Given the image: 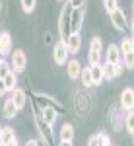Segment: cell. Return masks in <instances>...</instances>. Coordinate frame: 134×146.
Masks as SVG:
<instances>
[{"label":"cell","instance_id":"cell-27","mask_svg":"<svg viewBox=\"0 0 134 146\" xmlns=\"http://www.w3.org/2000/svg\"><path fill=\"white\" fill-rule=\"evenodd\" d=\"M86 2L88 0H66V4L72 10H86Z\"/></svg>","mask_w":134,"mask_h":146},{"label":"cell","instance_id":"cell-32","mask_svg":"<svg viewBox=\"0 0 134 146\" xmlns=\"http://www.w3.org/2000/svg\"><path fill=\"white\" fill-rule=\"evenodd\" d=\"M99 140H101V146H111V136L107 133H99Z\"/></svg>","mask_w":134,"mask_h":146},{"label":"cell","instance_id":"cell-44","mask_svg":"<svg viewBox=\"0 0 134 146\" xmlns=\"http://www.w3.org/2000/svg\"><path fill=\"white\" fill-rule=\"evenodd\" d=\"M132 111H134V107H132Z\"/></svg>","mask_w":134,"mask_h":146},{"label":"cell","instance_id":"cell-15","mask_svg":"<svg viewBox=\"0 0 134 146\" xmlns=\"http://www.w3.org/2000/svg\"><path fill=\"white\" fill-rule=\"evenodd\" d=\"M89 74H91V82H93V86H99L101 82L105 80V74H103V62L89 66Z\"/></svg>","mask_w":134,"mask_h":146},{"label":"cell","instance_id":"cell-3","mask_svg":"<svg viewBox=\"0 0 134 146\" xmlns=\"http://www.w3.org/2000/svg\"><path fill=\"white\" fill-rule=\"evenodd\" d=\"M53 60H55L56 66H62V64H66L68 60H70V53H68L66 43H64L62 39L56 41L55 47H53Z\"/></svg>","mask_w":134,"mask_h":146},{"label":"cell","instance_id":"cell-5","mask_svg":"<svg viewBox=\"0 0 134 146\" xmlns=\"http://www.w3.org/2000/svg\"><path fill=\"white\" fill-rule=\"evenodd\" d=\"M109 20L113 22L115 29H119V31H126V29H128V20H126V14H124L121 8H117L115 12H111V14H109Z\"/></svg>","mask_w":134,"mask_h":146},{"label":"cell","instance_id":"cell-21","mask_svg":"<svg viewBox=\"0 0 134 146\" xmlns=\"http://www.w3.org/2000/svg\"><path fill=\"white\" fill-rule=\"evenodd\" d=\"M80 84L84 86V88H91L93 86V82H91V74H89V66L82 68V74H80Z\"/></svg>","mask_w":134,"mask_h":146},{"label":"cell","instance_id":"cell-10","mask_svg":"<svg viewBox=\"0 0 134 146\" xmlns=\"http://www.w3.org/2000/svg\"><path fill=\"white\" fill-rule=\"evenodd\" d=\"M134 107V88H124L121 94V109L132 111Z\"/></svg>","mask_w":134,"mask_h":146},{"label":"cell","instance_id":"cell-26","mask_svg":"<svg viewBox=\"0 0 134 146\" xmlns=\"http://www.w3.org/2000/svg\"><path fill=\"white\" fill-rule=\"evenodd\" d=\"M119 49H121V53H123V55L132 53V41H130V37H124L123 41H121V45H119Z\"/></svg>","mask_w":134,"mask_h":146},{"label":"cell","instance_id":"cell-16","mask_svg":"<svg viewBox=\"0 0 134 146\" xmlns=\"http://www.w3.org/2000/svg\"><path fill=\"white\" fill-rule=\"evenodd\" d=\"M35 98H37V101H39V107H45V105H51V107H56V109H60V107H62L55 98H51V96H47V94L37 92V94H35Z\"/></svg>","mask_w":134,"mask_h":146},{"label":"cell","instance_id":"cell-35","mask_svg":"<svg viewBox=\"0 0 134 146\" xmlns=\"http://www.w3.org/2000/svg\"><path fill=\"white\" fill-rule=\"evenodd\" d=\"M58 146H74L72 140H58Z\"/></svg>","mask_w":134,"mask_h":146},{"label":"cell","instance_id":"cell-31","mask_svg":"<svg viewBox=\"0 0 134 146\" xmlns=\"http://www.w3.org/2000/svg\"><path fill=\"white\" fill-rule=\"evenodd\" d=\"M88 146H101V140H99V133H95V135L89 136L88 140Z\"/></svg>","mask_w":134,"mask_h":146},{"label":"cell","instance_id":"cell-11","mask_svg":"<svg viewBox=\"0 0 134 146\" xmlns=\"http://www.w3.org/2000/svg\"><path fill=\"white\" fill-rule=\"evenodd\" d=\"M66 49L70 55H78L80 49H82V35L80 33H70V37H68L66 41Z\"/></svg>","mask_w":134,"mask_h":146},{"label":"cell","instance_id":"cell-24","mask_svg":"<svg viewBox=\"0 0 134 146\" xmlns=\"http://www.w3.org/2000/svg\"><path fill=\"white\" fill-rule=\"evenodd\" d=\"M20 4H22V10L25 12V14H31V12H35L37 0H20Z\"/></svg>","mask_w":134,"mask_h":146},{"label":"cell","instance_id":"cell-30","mask_svg":"<svg viewBox=\"0 0 134 146\" xmlns=\"http://www.w3.org/2000/svg\"><path fill=\"white\" fill-rule=\"evenodd\" d=\"M103 6H105V10L111 14V12H115L119 8V0H103Z\"/></svg>","mask_w":134,"mask_h":146},{"label":"cell","instance_id":"cell-19","mask_svg":"<svg viewBox=\"0 0 134 146\" xmlns=\"http://www.w3.org/2000/svg\"><path fill=\"white\" fill-rule=\"evenodd\" d=\"M18 136H16V133H14V129L12 127H2V135H0V144L6 146L10 144L12 140H16Z\"/></svg>","mask_w":134,"mask_h":146},{"label":"cell","instance_id":"cell-33","mask_svg":"<svg viewBox=\"0 0 134 146\" xmlns=\"http://www.w3.org/2000/svg\"><path fill=\"white\" fill-rule=\"evenodd\" d=\"M6 94H8V90H6V84H4V80L0 78V98H2V96H6Z\"/></svg>","mask_w":134,"mask_h":146},{"label":"cell","instance_id":"cell-7","mask_svg":"<svg viewBox=\"0 0 134 146\" xmlns=\"http://www.w3.org/2000/svg\"><path fill=\"white\" fill-rule=\"evenodd\" d=\"M84 12L86 10H72L70 14V31L72 33H80V29L84 25Z\"/></svg>","mask_w":134,"mask_h":146},{"label":"cell","instance_id":"cell-23","mask_svg":"<svg viewBox=\"0 0 134 146\" xmlns=\"http://www.w3.org/2000/svg\"><path fill=\"white\" fill-rule=\"evenodd\" d=\"M124 129L130 135L134 133V111H126V115H124Z\"/></svg>","mask_w":134,"mask_h":146},{"label":"cell","instance_id":"cell-9","mask_svg":"<svg viewBox=\"0 0 134 146\" xmlns=\"http://www.w3.org/2000/svg\"><path fill=\"white\" fill-rule=\"evenodd\" d=\"M105 62H111V64H117V62H123V53H121V49L119 45H111L107 47V53H105Z\"/></svg>","mask_w":134,"mask_h":146},{"label":"cell","instance_id":"cell-25","mask_svg":"<svg viewBox=\"0 0 134 146\" xmlns=\"http://www.w3.org/2000/svg\"><path fill=\"white\" fill-rule=\"evenodd\" d=\"M123 66L126 68V70H134V53L123 55Z\"/></svg>","mask_w":134,"mask_h":146},{"label":"cell","instance_id":"cell-28","mask_svg":"<svg viewBox=\"0 0 134 146\" xmlns=\"http://www.w3.org/2000/svg\"><path fill=\"white\" fill-rule=\"evenodd\" d=\"M101 62V55L99 53H93V51H88V66H93V64H99Z\"/></svg>","mask_w":134,"mask_h":146},{"label":"cell","instance_id":"cell-37","mask_svg":"<svg viewBox=\"0 0 134 146\" xmlns=\"http://www.w3.org/2000/svg\"><path fill=\"white\" fill-rule=\"evenodd\" d=\"M130 29H132V35H134V18H132V22H130Z\"/></svg>","mask_w":134,"mask_h":146},{"label":"cell","instance_id":"cell-29","mask_svg":"<svg viewBox=\"0 0 134 146\" xmlns=\"http://www.w3.org/2000/svg\"><path fill=\"white\" fill-rule=\"evenodd\" d=\"M10 72H12L10 62H8V60H2V62H0V78L4 80L6 76H8V74H10Z\"/></svg>","mask_w":134,"mask_h":146},{"label":"cell","instance_id":"cell-18","mask_svg":"<svg viewBox=\"0 0 134 146\" xmlns=\"http://www.w3.org/2000/svg\"><path fill=\"white\" fill-rule=\"evenodd\" d=\"M2 115L6 117V119H14L16 115H18V107H16V103L12 101V98L4 101V105H2Z\"/></svg>","mask_w":134,"mask_h":146},{"label":"cell","instance_id":"cell-14","mask_svg":"<svg viewBox=\"0 0 134 146\" xmlns=\"http://www.w3.org/2000/svg\"><path fill=\"white\" fill-rule=\"evenodd\" d=\"M12 101L16 103V107H18V111L20 109H23L25 105H27V94H25V90H22V88H16V90L12 92Z\"/></svg>","mask_w":134,"mask_h":146},{"label":"cell","instance_id":"cell-2","mask_svg":"<svg viewBox=\"0 0 134 146\" xmlns=\"http://www.w3.org/2000/svg\"><path fill=\"white\" fill-rule=\"evenodd\" d=\"M70 14H72V8L64 4L62 6V12H60V16H58V33L62 37V41H66L68 37H70Z\"/></svg>","mask_w":134,"mask_h":146},{"label":"cell","instance_id":"cell-43","mask_svg":"<svg viewBox=\"0 0 134 146\" xmlns=\"http://www.w3.org/2000/svg\"><path fill=\"white\" fill-rule=\"evenodd\" d=\"M132 12H134V2H132Z\"/></svg>","mask_w":134,"mask_h":146},{"label":"cell","instance_id":"cell-34","mask_svg":"<svg viewBox=\"0 0 134 146\" xmlns=\"http://www.w3.org/2000/svg\"><path fill=\"white\" fill-rule=\"evenodd\" d=\"M25 146H41V142H39V140H35V138H31V140H27V142H25Z\"/></svg>","mask_w":134,"mask_h":146},{"label":"cell","instance_id":"cell-22","mask_svg":"<svg viewBox=\"0 0 134 146\" xmlns=\"http://www.w3.org/2000/svg\"><path fill=\"white\" fill-rule=\"evenodd\" d=\"M89 51H93V53H103V41H101V37L97 35H93L91 39H89Z\"/></svg>","mask_w":134,"mask_h":146},{"label":"cell","instance_id":"cell-20","mask_svg":"<svg viewBox=\"0 0 134 146\" xmlns=\"http://www.w3.org/2000/svg\"><path fill=\"white\" fill-rule=\"evenodd\" d=\"M4 84H6V90H8V94H12V92L18 88V74H16V72L12 70L10 74H8V76L4 78Z\"/></svg>","mask_w":134,"mask_h":146},{"label":"cell","instance_id":"cell-4","mask_svg":"<svg viewBox=\"0 0 134 146\" xmlns=\"http://www.w3.org/2000/svg\"><path fill=\"white\" fill-rule=\"evenodd\" d=\"M8 62H10L12 70H14L16 74H20V72H23L25 66H27V56H25V53H23L22 49H16V51H12Z\"/></svg>","mask_w":134,"mask_h":146},{"label":"cell","instance_id":"cell-12","mask_svg":"<svg viewBox=\"0 0 134 146\" xmlns=\"http://www.w3.org/2000/svg\"><path fill=\"white\" fill-rule=\"evenodd\" d=\"M41 119H43L47 125H53L56 123V119H58V109L56 107H51V105H45L41 107Z\"/></svg>","mask_w":134,"mask_h":146},{"label":"cell","instance_id":"cell-13","mask_svg":"<svg viewBox=\"0 0 134 146\" xmlns=\"http://www.w3.org/2000/svg\"><path fill=\"white\" fill-rule=\"evenodd\" d=\"M0 51H2V55H4V56L12 55V51H14L12 35L8 33V31H0Z\"/></svg>","mask_w":134,"mask_h":146},{"label":"cell","instance_id":"cell-8","mask_svg":"<svg viewBox=\"0 0 134 146\" xmlns=\"http://www.w3.org/2000/svg\"><path fill=\"white\" fill-rule=\"evenodd\" d=\"M82 68H84V66H82V62H80L78 58H70V60L66 62V74H68V78L76 82V80L80 78V74H82Z\"/></svg>","mask_w":134,"mask_h":146},{"label":"cell","instance_id":"cell-6","mask_svg":"<svg viewBox=\"0 0 134 146\" xmlns=\"http://www.w3.org/2000/svg\"><path fill=\"white\" fill-rule=\"evenodd\" d=\"M123 72H124L123 62H117V64L103 62V74H105V80H115V78H119Z\"/></svg>","mask_w":134,"mask_h":146},{"label":"cell","instance_id":"cell-39","mask_svg":"<svg viewBox=\"0 0 134 146\" xmlns=\"http://www.w3.org/2000/svg\"><path fill=\"white\" fill-rule=\"evenodd\" d=\"M2 60H4V55H2V51H0V62H2Z\"/></svg>","mask_w":134,"mask_h":146},{"label":"cell","instance_id":"cell-40","mask_svg":"<svg viewBox=\"0 0 134 146\" xmlns=\"http://www.w3.org/2000/svg\"><path fill=\"white\" fill-rule=\"evenodd\" d=\"M56 2H62V4H64V2H66V0H56Z\"/></svg>","mask_w":134,"mask_h":146},{"label":"cell","instance_id":"cell-17","mask_svg":"<svg viewBox=\"0 0 134 146\" xmlns=\"http://www.w3.org/2000/svg\"><path fill=\"white\" fill-rule=\"evenodd\" d=\"M74 125L72 123H62V127L58 129V138L60 140H74Z\"/></svg>","mask_w":134,"mask_h":146},{"label":"cell","instance_id":"cell-42","mask_svg":"<svg viewBox=\"0 0 134 146\" xmlns=\"http://www.w3.org/2000/svg\"><path fill=\"white\" fill-rule=\"evenodd\" d=\"M132 142H134V133H132Z\"/></svg>","mask_w":134,"mask_h":146},{"label":"cell","instance_id":"cell-1","mask_svg":"<svg viewBox=\"0 0 134 146\" xmlns=\"http://www.w3.org/2000/svg\"><path fill=\"white\" fill-rule=\"evenodd\" d=\"M33 121H35V127H37V131H39V135H41V138H43L47 144H51L53 142V127L51 125H47L41 119V107L39 105H35V115H33Z\"/></svg>","mask_w":134,"mask_h":146},{"label":"cell","instance_id":"cell-41","mask_svg":"<svg viewBox=\"0 0 134 146\" xmlns=\"http://www.w3.org/2000/svg\"><path fill=\"white\" fill-rule=\"evenodd\" d=\"M0 135H2V125H0ZM0 146H2V144H0Z\"/></svg>","mask_w":134,"mask_h":146},{"label":"cell","instance_id":"cell-38","mask_svg":"<svg viewBox=\"0 0 134 146\" xmlns=\"http://www.w3.org/2000/svg\"><path fill=\"white\" fill-rule=\"evenodd\" d=\"M130 41H132V53H134V35L130 37Z\"/></svg>","mask_w":134,"mask_h":146},{"label":"cell","instance_id":"cell-36","mask_svg":"<svg viewBox=\"0 0 134 146\" xmlns=\"http://www.w3.org/2000/svg\"><path fill=\"white\" fill-rule=\"evenodd\" d=\"M6 146H18V138H16V140H12L10 144H6Z\"/></svg>","mask_w":134,"mask_h":146}]
</instances>
